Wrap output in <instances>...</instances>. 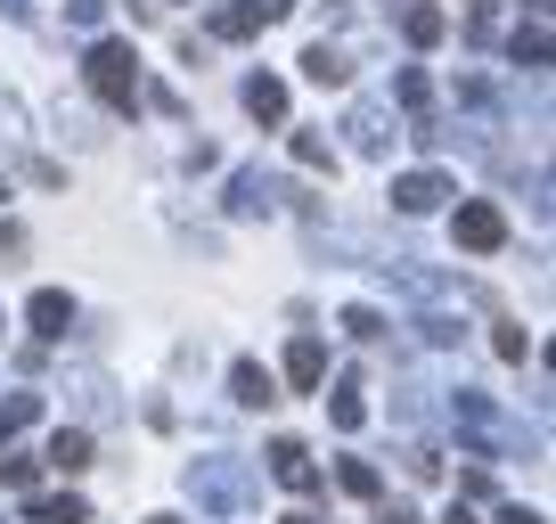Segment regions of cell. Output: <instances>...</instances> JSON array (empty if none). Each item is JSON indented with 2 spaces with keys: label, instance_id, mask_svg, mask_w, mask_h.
<instances>
[{
  "label": "cell",
  "instance_id": "17",
  "mask_svg": "<svg viewBox=\"0 0 556 524\" xmlns=\"http://www.w3.org/2000/svg\"><path fill=\"white\" fill-rule=\"evenodd\" d=\"M336 484H344L352 500H377V491H384V475L368 467V459H344V467H336Z\"/></svg>",
  "mask_w": 556,
  "mask_h": 524
},
{
  "label": "cell",
  "instance_id": "5",
  "mask_svg": "<svg viewBox=\"0 0 556 524\" xmlns=\"http://www.w3.org/2000/svg\"><path fill=\"white\" fill-rule=\"evenodd\" d=\"M25 320H34V336H50V345H58V336L74 328V296H66V287H41V296L25 303Z\"/></svg>",
  "mask_w": 556,
  "mask_h": 524
},
{
  "label": "cell",
  "instance_id": "11",
  "mask_svg": "<svg viewBox=\"0 0 556 524\" xmlns=\"http://www.w3.org/2000/svg\"><path fill=\"white\" fill-rule=\"evenodd\" d=\"M401 34H409V50H434V41H442V34H451V17H442L434 0H417L409 17H401Z\"/></svg>",
  "mask_w": 556,
  "mask_h": 524
},
{
  "label": "cell",
  "instance_id": "6",
  "mask_svg": "<svg viewBox=\"0 0 556 524\" xmlns=\"http://www.w3.org/2000/svg\"><path fill=\"white\" fill-rule=\"evenodd\" d=\"M319 377H328V345H319V336H295V345H287V385L312 394Z\"/></svg>",
  "mask_w": 556,
  "mask_h": 524
},
{
  "label": "cell",
  "instance_id": "22",
  "mask_svg": "<svg viewBox=\"0 0 556 524\" xmlns=\"http://www.w3.org/2000/svg\"><path fill=\"white\" fill-rule=\"evenodd\" d=\"M344 328H352V336H384V320L368 312V303H352V312H344Z\"/></svg>",
  "mask_w": 556,
  "mask_h": 524
},
{
  "label": "cell",
  "instance_id": "27",
  "mask_svg": "<svg viewBox=\"0 0 556 524\" xmlns=\"http://www.w3.org/2000/svg\"><path fill=\"white\" fill-rule=\"evenodd\" d=\"M278 524H319V516H312V508H295V516H278Z\"/></svg>",
  "mask_w": 556,
  "mask_h": 524
},
{
  "label": "cell",
  "instance_id": "8",
  "mask_svg": "<svg viewBox=\"0 0 556 524\" xmlns=\"http://www.w3.org/2000/svg\"><path fill=\"white\" fill-rule=\"evenodd\" d=\"M245 115L254 123H287V83H278V74H254V83H245Z\"/></svg>",
  "mask_w": 556,
  "mask_h": 524
},
{
  "label": "cell",
  "instance_id": "28",
  "mask_svg": "<svg viewBox=\"0 0 556 524\" xmlns=\"http://www.w3.org/2000/svg\"><path fill=\"white\" fill-rule=\"evenodd\" d=\"M148 524H173V516H148Z\"/></svg>",
  "mask_w": 556,
  "mask_h": 524
},
{
  "label": "cell",
  "instance_id": "7",
  "mask_svg": "<svg viewBox=\"0 0 556 524\" xmlns=\"http://www.w3.org/2000/svg\"><path fill=\"white\" fill-rule=\"evenodd\" d=\"M442 197H451V180H442V173H401L393 180V205L401 213H434Z\"/></svg>",
  "mask_w": 556,
  "mask_h": 524
},
{
  "label": "cell",
  "instance_id": "18",
  "mask_svg": "<svg viewBox=\"0 0 556 524\" xmlns=\"http://www.w3.org/2000/svg\"><path fill=\"white\" fill-rule=\"evenodd\" d=\"M328 419L344 426V435H352V426L368 419V402H361V385H336V394H328Z\"/></svg>",
  "mask_w": 556,
  "mask_h": 524
},
{
  "label": "cell",
  "instance_id": "16",
  "mask_svg": "<svg viewBox=\"0 0 556 524\" xmlns=\"http://www.w3.org/2000/svg\"><path fill=\"white\" fill-rule=\"evenodd\" d=\"M0 484H9V491H34L41 484V459L34 451H0Z\"/></svg>",
  "mask_w": 556,
  "mask_h": 524
},
{
  "label": "cell",
  "instance_id": "13",
  "mask_svg": "<svg viewBox=\"0 0 556 524\" xmlns=\"http://www.w3.org/2000/svg\"><path fill=\"white\" fill-rule=\"evenodd\" d=\"M229 394H238V402H278V385H270V369H262V361H238V369H229Z\"/></svg>",
  "mask_w": 556,
  "mask_h": 524
},
{
  "label": "cell",
  "instance_id": "19",
  "mask_svg": "<svg viewBox=\"0 0 556 524\" xmlns=\"http://www.w3.org/2000/svg\"><path fill=\"white\" fill-rule=\"evenodd\" d=\"M393 90H401V107H409V115H426V107H434V83H426V74H417V66H409V74H401V83H393Z\"/></svg>",
  "mask_w": 556,
  "mask_h": 524
},
{
  "label": "cell",
  "instance_id": "3",
  "mask_svg": "<svg viewBox=\"0 0 556 524\" xmlns=\"http://www.w3.org/2000/svg\"><path fill=\"white\" fill-rule=\"evenodd\" d=\"M451 229H458V246H467V254H500V246H507V213L491 205V197H467Z\"/></svg>",
  "mask_w": 556,
  "mask_h": 524
},
{
  "label": "cell",
  "instance_id": "20",
  "mask_svg": "<svg viewBox=\"0 0 556 524\" xmlns=\"http://www.w3.org/2000/svg\"><path fill=\"white\" fill-rule=\"evenodd\" d=\"M295 164H312V173H336V148L312 140V132H295Z\"/></svg>",
  "mask_w": 556,
  "mask_h": 524
},
{
  "label": "cell",
  "instance_id": "14",
  "mask_svg": "<svg viewBox=\"0 0 556 524\" xmlns=\"http://www.w3.org/2000/svg\"><path fill=\"white\" fill-rule=\"evenodd\" d=\"M34 524H90V508L74 500V491H41V500H34Z\"/></svg>",
  "mask_w": 556,
  "mask_h": 524
},
{
  "label": "cell",
  "instance_id": "25",
  "mask_svg": "<svg viewBox=\"0 0 556 524\" xmlns=\"http://www.w3.org/2000/svg\"><path fill=\"white\" fill-rule=\"evenodd\" d=\"M384 524H426V516H417V508H384Z\"/></svg>",
  "mask_w": 556,
  "mask_h": 524
},
{
  "label": "cell",
  "instance_id": "9",
  "mask_svg": "<svg viewBox=\"0 0 556 524\" xmlns=\"http://www.w3.org/2000/svg\"><path fill=\"white\" fill-rule=\"evenodd\" d=\"M303 74H312L319 90H344V83H352V58L328 50V41H312V50H303Z\"/></svg>",
  "mask_w": 556,
  "mask_h": 524
},
{
  "label": "cell",
  "instance_id": "24",
  "mask_svg": "<svg viewBox=\"0 0 556 524\" xmlns=\"http://www.w3.org/2000/svg\"><path fill=\"white\" fill-rule=\"evenodd\" d=\"M500 524H548V516H540V508H523V500H516V508H500Z\"/></svg>",
  "mask_w": 556,
  "mask_h": 524
},
{
  "label": "cell",
  "instance_id": "4",
  "mask_svg": "<svg viewBox=\"0 0 556 524\" xmlns=\"http://www.w3.org/2000/svg\"><path fill=\"white\" fill-rule=\"evenodd\" d=\"M270 475H278L287 491H319V459L303 451V442H287V435L270 442Z\"/></svg>",
  "mask_w": 556,
  "mask_h": 524
},
{
  "label": "cell",
  "instance_id": "15",
  "mask_svg": "<svg viewBox=\"0 0 556 524\" xmlns=\"http://www.w3.org/2000/svg\"><path fill=\"white\" fill-rule=\"evenodd\" d=\"M34 419H41V394H9V402H0V442H9V435H25Z\"/></svg>",
  "mask_w": 556,
  "mask_h": 524
},
{
  "label": "cell",
  "instance_id": "2",
  "mask_svg": "<svg viewBox=\"0 0 556 524\" xmlns=\"http://www.w3.org/2000/svg\"><path fill=\"white\" fill-rule=\"evenodd\" d=\"M287 9H295V0H222V9H213V41H254V34H270Z\"/></svg>",
  "mask_w": 556,
  "mask_h": 524
},
{
  "label": "cell",
  "instance_id": "26",
  "mask_svg": "<svg viewBox=\"0 0 556 524\" xmlns=\"http://www.w3.org/2000/svg\"><path fill=\"white\" fill-rule=\"evenodd\" d=\"M442 524H483V516H475V508H458V500H451V516H442Z\"/></svg>",
  "mask_w": 556,
  "mask_h": 524
},
{
  "label": "cell",
  "instance_id": "21",
  "mask_svg": "<svg viewBox=\"0 0 556 524\" xmlns=\"http://www.w3.org/2000/svg\"><path fill=\"white\" fill-rule=\"evenodd\" d=\"M491 345H500V361H523V352H532V336H523V328H500Z\"/></svg>",
  "mask_w": 556,
  "mask_h": 524
},
{
  "label": "cell",
  "instance_id": "1",
  "mask_svg": "<svg viewBox=\"0 0 556 524\" xmlns=\"http://www.w3.org/2000/svg\"><path fill=\"white\" fill-rule=\"evenodd\" d=\"M83 74H90V90H99L115 115H131V107H139V50H131V41H90Z\"/></svg>",
  "mask_w": 556,
  "mask_h": 524
},
{
  "label": "cell",
  "instance_id": "12",
  "mask_svg": "<svg viewBox=\"0 0 556 524\" xmlns=\"http://www.w3.org/2000/svg\"><path fill=\"white\" fill-rule=\"evenodd\" d=\"M516 66H548V9H532V25H516Z\"/></svg>",
  "mask_w": 556,
  "mask_h": 524
},
{
  "label": "cell",
  "instance_id": "23",
  "mask_svg": "<svg viewBox=\"0 0 556 524\" xmlns=\"http://www.w3.org/2000/svg\"><path fill=\"white\" fill-rule=\"evenodd\" d=\"M66 17H74V25H99V17H106V0H66Z\"/></svg>",
  "mask_w": 556,
  "mask_h": 524
},
{
  "label": "cell",
  "instance_id": "10",
  "mask_svg": "<svg viewBox=\"0 0 556 524\" xmlns=\"http://www.w3.org/2000/svg\"><path fill=\"white\" fill-rule=\"evenodd\" d=\"M41 459H50L58 475H83V467H90V435H83V426H58V435H50V451H41Z\"/></svg>",
  "mask_w": 556,
  "mask_h": 524
}]
</instances>
